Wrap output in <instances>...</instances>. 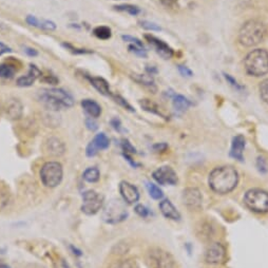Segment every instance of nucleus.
Wrapping results in <instances>:
<instances>
[{
    "label": "nucleus",
    "instance_id": "b1692460",
    "mask_svg": "<svg viewBox=\"0 0 268 268\" xmlns=\"http://www.w3.org/2000/svg\"><path fill=\"white\" fill-rule=\"evenodd\" d=\"M172 104H173L174 110L176 112H180V113L185 112L191 106V102L188 100V98L185 97L184 95H180V94L173 95Z\"/></svg>",
    "mask_w": 268,
    "mask_h": 268
},
{
    "label": "nucleus",
    "instance_id": "de8ad7c7",
    "mask_svg": "<svg viewBox=\"0 0 268 268\" xmlns=\"http://www.w3.org/2000/svg\"><path fill=\"white\" fill-rule=\"evenodd\" d=\"M158 2H160V4H163L165 7L167 8H177V2L175 0H157Z\"/></svg>",
    "mask_w": 268,
    "mask_h": 268
},
{
    "label": "nucleus",
    "instance_id": "412c9836",
    "mask_svg": "<svg viewBox=\"0 0 268 268\" xmlns=\"http://www.w3.org/2000/svg\"><path fill=\"white\" fill-rule=\"evenodd\" d=\"M159 210L162 212L163 216L169 220L172 221H180L181 214L177 211V209L174 207V205L169 200H163L158 205Z\"/></svg>",
    "mask_w": 268,
    "mask_h": 268
},
{
    "label": "nucleus",
    "instance_id": "39448f33",
    "mask_svg": "<svg viewBox=\"0 0 268 268\" xmlns=\"http://www.w3.org/2000/svg\"><path fill=\"white\" fill-rule=\"evenodd\" d=\"M128 218V210L124 202L113 199L106 204L103 211V221L107 224H119Z\"/></svg>",
    "mask_w": 268,
    "mask_h": 268
},
{
    "label": "nucleus",
    "instance_id": "aec40b11",
    "mask_svg": "<svg viewBox=\"0 0 268 268\" xmlns=\"http://www.w3.org/2000/svg\"><path fill=\"white\" fill-rule=\"evenodd\" d=\"M86 78L89 80L90 85L95 89V90L101 93L104 96H110L112 95V92L110 90L109 83L103 77H97V76H90L86 75Z\"/></svg>",
    "mask_w": 268,
    "mask_h": 268
},
{
    "label": "nucleus",
    "instance_id": "e433bc0d",
    "mask_svg": "<svg viewBox=\"0 0 268 268\" xmlns=\"http://www.w3.org/2000/svg\"><path fill=\"white\" fill-rule=\"evenodd\" d=\"M52 263L54 268H72L71 265L66 261V259L59 255L52 258Z\"/></svg>",
    "mask_w": 268,
    "mask_h": 268
},
{
    "label": "nucleus",
    "instance_id": "7ed1b4c3",
    "mask_svg": "<svg viewBox=\"0 0 268 268\" xmlns=\"http://www.w3.org/2000/svg\"><path fill=\"white\" fill-rule=\"evenodd\" d=\"M265 24L258 19L246 21L239 31V42L246 48H253L262 42L266 36Z\"/></svg>",
    "mask_w": 268,
    "mask_h": 268
},
{
    "label": "nucleus",
    "instance_id": "7c9ffc66",
    "mask_svg": "<svg viewBox=\"0 0 268 268\" xmlns=\"http://www.w3.org/2000/svg\"><path fill=\"white\" fill-rule=\"evenodd\" d=\"M109 268H139L136 261L133 259H126L112 263Z\"/></svg>",
    "mask_w": 268,
    "mask_h": 268
},
{
    "label": "nucleus",
    "instance_id": "c9c22d12",
    "mask_svg": "<svg viewBox=\"0 0 268 268\" xmlns=\"http://www.w3.org/2000/svg\"><path fill=\"white\" fill-rule=\"evenodd\" d=\"M259 93H260L261 100L268 105V78L262 80L259 85Z\"/></svg>",
    "mask_w": 268,
    "mask_h": 268
},
{
    "label": "nucleus",
    "instance_id": "f03ea898",
    "mask_svg": "<svg viewBox=\"0 0 268 268\" xmlns=\"http://www.w3.org/2000/svg\"><path fill=\"white\" fill-rule=\"evenodd\" d=\"M39 101L51 111H59L71 108L75 103L73 96L60 88L43 89L39 92Z\"/></svg>",
    "mask_w": 268,
    "mask_h": 268
},
{
    "label": "nucleus",
    "instance_id": "9b49d317",
    "mask_svg": "<svg viewBox=\"0 0 268 268\" xmlns=\"http://www.w3.org/2000/svg\"><path fill=\"white\" fill-rule=\"evenodd\" d=\"M110 146V139L104 132L97 133L93 139L89 142L86 148V155L88 157H93L97 155L101 150L108 149Z\"/></svg>",
    "mask_w": 268,
    "mask_h": 268
},
{
    "label": "nucleus",
    "instance_id": "f8f14e48",
    "mask_svg": "<svg viewBox=\"0 0 268 268\" xmlns=\"http://www.w3.org/2000/svg\"><path fill=\"white\" fill-rule=\"evenodd\" d=\"M152 177L159 185L174 186L177 183V174L171 167L162 166L152 173Z\"/></svg>",
    "mask_w": 268,
    "mask_h": 268
},
{
    "label": "nucleus",
    "instance_id": "f3484780",
    "mask_svg": "<svg viewBox=\"0 0 268 268\" xmlns=\"http://www.w3.org/2000/svg\"><path fill=\"white\" fill-rule=\"evenodd\" d=\"M4 111L6 116L10 120L13 121L19 120L23 113V106L19 100H17V98H11V100H8L6 102Z\"/></svg>",
    "mask_w": 268,
    "mask_h": 268
},
{
    "label": "nucleus",
    "instance_id": "5701e85b",
    "mask_svg": "<svg viewBox=\"0 0 268 268\" xmlns=\"http://www.w3.org/2000/svg\"><path fill=\"white\" fill-rule=\"evenodd\" d=\"M132 78L135 80L138 85L144 86L145 88L149 89V90L155 93L156 86H155V82H154L153 77L151 75H149V74H132Z\"/></svg>",
    "mask_w": 268,
    "mask_h": 268
},
{
    "label": "nucleus",
    "instance_id": "bb28decb",
    "mask_svg": "<svg viewBox=\"0 0 268 268\" xmlns=\"http://www.w3.org/2000/svg\"><path fill=\"white\" fill-rule=\"evenodd\" d=\"M101 172L96 167H89L83 173V178L88 183H96L100 181Z\"/></svg>",
    "mask_w": 268,
    "mask_h": 268
},
{
    "label": "nucleus",
    "instance_id": "49530a36",
    "mask_svg": "<svg viewBox=\"0 0 268 268\" xmlns=\"http://www.w3.org/2000/svg\"><path fill=\"white\" fill-rule=\"evenodd\" d=\"M85 124H86V127H87L89 130H90V131H95V130L98 129V124L96 123L95 119L90 118V116H89V118L86 119Z\"/></svg>",
    "mask_w": 268,
    "mask_h": 268
},
{
    "label": "nucleus",
    "instance_id": "ea45409f",
    "mask_svg": "<svg viewBox=\"0 0 268 268\" xmlns=\"http://www.w3.org/2000/svg\"><path fill=\"white\" fill-rule=\"evenodd\" d=\"M139 25L141 26L142 29H145L147 31H160L162 30V28L160 26L154 22H151V21H148V20H141L138 22Z\"/></svg>",
    "mask_w": 268,
    "mask_h": 268
},
{
    "label": "nucleus",
    "instance_id": "f704fd0d",
    "mask_svg": "<svg viewBox=\"0 0 268 268\" xmlns=\"http://www.w3.org/2000/svg\"><path fill=\"white\" fill-rule=\"evenodd\" d=\"M111 97L113 98V101H114L116 104H119L121 107H123L124 109H126V110H128V111H130V112H135V110L133 109V107H132L126 100H125L124 97H122L121 95L113 94V93H112Z\"/></svg>",
    "mask_w": 268,
    "mask_h": 268
},
{
    "label": "nucleus",
    "instance_id": "cd10ccee",
    "mask_svg": "<svg viewBox=\"0 0 268 268\" xmlns=\"http://www.w3.org/2000/svg\"><path fill=\"white\" fill-rule=\"evenodd\" d=\"M93 34H94V36L97 37L98 39L108 40L112 36V31L109 26L100 25V26H96V28L93 30Z\"/></svg>",
    "mask_w": 268,
    "mask_h": 268
},
{
    "label": "nucleus",
    "instance_id": "37998d69",
    "mask_svg": "<svg viewBox=\"0 0 268 268\" xmlns=\"http://www.w3.org/2000/svg\"><path fill=\"white\" fill-rule=\"evenodd\" d=\"M224 77H225V79H226V82H227L232 88H235L237 91H242L243 89H244V87H243L242 85H240V84L237 82V80H236L234 77H232L230 74L224 73Z\"/></svg>",
    "mask_w": 268,
    "mask_h": 268
},
{
    "label": "nucleus",
    "instance_id": "ddd939ff",
    "mask_svg": "<svg viewBox=\"0 0 268 268\" xmlns=\"http://www.w3.org/2000/svg\"><path fill=\"white\" fill-rule=\"evenodd\" d=\"M145 38L160 57L164 59H170L173 57L174 52L172 48L170 46H168L165 41H163L162 39H158L157 37L153 36V35L151 34H146Z\"/></svg>",
    "mask_w": 268,
    "mask_h": 268
},
{
    "label": "nucleus",
    "instance_id": "09e8293b",
    "mask_svg": "<svg viewBox=\"0 0 268 268\" xmlns=\"http://www.w3.org/2000/svg\"><path fill=\"white\" fill-rule=\"evenodd\" d=\"M110 124H111L112 128H113L114 130L118 131V132H123V131H124V128H123V126H122V122H121L120 119H118V118L112 119L111 122H110Z\"/></svg>",
    "mask_w": 268,
    "mask_h": 268
},
{
    "label": "nucleus",
    "instance_id": "c756f323",
    "mask_svg": "<svg viewBox=\"0 0 268 268\" xmlns=\"http://www.w3.org/2000/svg\"><path fill=\"white\" fill-rule=\"evenodd\" d=\"M62 47H64L66 50L72 53V54L75 55H85V54H92L93 51L89 50V49H84V48H76L73 44H71L69 42H62Z\"/></svg>",
    "mask_w": 268,
    "mask_h": 268
},
{
    "label": "nucleus",
    "instance_id": "473e14b6",
    "mask_svg": "<svg viewBox=\"0 0 268 268\" xmlns=\"http://www.w3.org/2000/svg\"><path fill=\"white\" fill-rule=\"evenodd\" d=\"M16 72V69L11 64H1L0 65V77L2 78H12Z\"/></svg>",
    "mask_w": 268,
    "mask_h": 268
},
{
    "label": "nucleus",
    "instance_id": "72a5a7b5",
    "mask_svg": "<svg viewBox=\"0 0 268 268\" xmlns=\"http://www.w3.org/2000/svg\"><path fill=\"white\" fill-rule=\"evenodd\" d=\"M39 79H40V82L48 84L50 86H56L59 83L58 77L55 74H53L52 72H49V71H47V72H44V73H41V76Z\"/></svg>",
    "mask_w": 268,
    "mask_h": 268
},
{
    "label": "nucleus",
    "instance_id": "4be33fe9",
    "mask_svg": "<svg viewBox=\"0 0 268 268\" xmlns=\"http://www.w3.org/2000/svg\"><path fill=\"white\" fill-rule=\"evenodd\" d=\"M80 105H82L83 109L90 118L97 119L102 115L101 105L94 100H91V98H85V100H83L82 103H80Z\"/></svg>",
    "mask_w": 268,
    "mask_h": 268
},
{
    "label": "nucleus",
    "instance_id": "1a4fd4ad",
    "mask_svg": "<svg viewBox=\"0 0 268 268\" xmlns=\"http://www.w3.org/2000/svg\"><path fill=\"white\" fill-rule=\"evenodd\" d=\"M105 196L95 190H88L83 193L82 211L87 216H94L103 208Z\"/></svg>",
    "mask_w": 268,
    "mask_h": 268
},
{
    "label": "nucleus",
    "instance_id": "423d86ee",
    "mask_svg": "<svg viewBox=\"0 0 268 268\" xmlns=\"http://www.w3.org/2000/svg\"><path fill=\"white\" fill-rule=\"evenodd\" d=\"M64 177V169L58 162H47L40 169V180L43 186L55 188Z\"/></svg>",
    "mask_w": 268,
    "mask_h": 268
},
{
    "label": "nucleus",
    "instance_id": "4468645a",
    "mask_svg": "<svg viewBox=\"0 0 268 268\" xmlns=\"http://www.w3.org/2000/svg\"><path fill=\"white\" fill-rule=\"evenodd\" d=\"M119 188H120V193L125 203L132 205L138 202L139 191L133 184L127 181H123L120 183Z\"/></svg>",
    "mask_w": 268,
    "mask_h": 268
},
{
    "label": "nucleus",
    "instance_id": "0eeeda50",
    "mask_svg": "<svg viewBox=\"0 0 268 268\" xmlns=\"http://www.w3.org/2000/svg\"><path fill=\"white\" fill-rule=\"evenodd\" d=\"M244 203L254 212L266 213L268 212V192L260 188L250 189L244 195Z\"/></svg>",
    "mask_w": 268,
    "mask_h": 268
},
{
    "label": "nucleus",
    "instance_id": "a878e982",
    "mask_svg": "<svg viewBox=\"0 0 268 268\" xmlns=\"http://www.w3.org/2000/svg\"><path fill=\"white\" fill-rule=\"evenodd\" d=\"M11 199V192L6 184L3 182H0V210L4 209L7 204L10 203Z\"/></svg>",
    "mask_w": 268,
    "mask_h": 268
},
{
    "label": "nucleus",
    "instance_id": "9d476101",
    "mask_svg": "<svg viewBox=\"0 0 268 268\" xmlns=\"http://www.w3.org/2000/svg\"><path fill=\"white\" fill-rule=\"evenodd\" d=\"M226 248L221 243H211L205 253V261L209 264H221L226 260Z\"/></svg>",
    "mask_w": 268,
    "mask_h": 268
},
{
    "label": "nucleus",
    "instance_id": "5fc2aeb1",
    "mask_svg": "<svg viewBox=\"0 0 268 268\" xmlns=\"http://www.w3.org/2000/svg\"><path fill=\"white\" fill-rule=\"evenodd\" d=\"M11 52H12V49L10 47L6 46L5 43L0 41V56L7 54V53H11Z\"/></svg>",
    "mask_w": 268,
    "mask_h": 268
},
{
    "label": "nucleus",
    "instance_id": "6ab92c4d",
    "mask_svg": "<svg viewBox=\"0 0 268 268\" xmlns=\"http://www.w3.org/2000/svg\"><path fill=\"white\" fill-rule=\"evenodd\" d=\"M44 150L52 156H61L66 152V146L59 138L52 136L46 140Z\"/></svg>",
    "mask_w": 268,
    "mask_h": 268
},
{
    "label": "nucleus",
    "instance_id": "393cba45",
    "mask_svg": "<svg viewBox=\"0 0 268 268\" xmlns=\"http://www.w3.org/2000/svg\"><path fill=\"white\" fill-rule=\"evenodd\" d=\"M139 106L145 111H147L149 113L158 115V116H160V118H165V115L162 112V110H160L158 105L155 104L154 102H152L151 100H148V98H144V100H140L139 101Z\"/></svg>",
    "mask_w": 268,
    "mask_h": 268
},
{
    "label": "nucleus",
    "instance_id": "58836bf2",
    "mask_svg": "<svg viewBox=\"0 0 268 268\" xmlns=\"http://www.w3.org/2000/svg\"><path fill=\"white\" fill-rule=\"evenodd\" d=\"M37 28L43 31H55L56 30V23L52 20H38Z\"/></svg>",
    "mask_w": 268,
    "mask_h": 268
},
{
    "label": "nucleus",
    "instance_id": "20e7f679",
    "mask_svg": "<svg viewBox=\"0 0 268 268\" xmlns=\"http://www.w3.org/2000/svg\"><path fill=\"white\" fill-rule=\"evenodd\" d=\"M244 69L249 76L262 77L268 73V51L255 49L244 58Z\"/></svg>",
    "mask_w": 268,
    "mask_h": 268
},
{
    "label": "nucleus",
    "instance_id": "4d7b16f0",
    "mask_svg": "<svg viewBox=\"0 0 268 268\" xmlns=\"http://www.w3.org/2000/svg\"><path fill=\"white\" fill-rule=\"evenodd\" d=\"M70 249H71V252H72V254L76 257H82L83 256V253H82V250H79L78 248L72 246V245H70Z\"/></svg>",
    "mask_w": 268,
    "mask_h": 268
},
{
    "label": "nucleus",
    "instance_id": "c85d7f7f",
    "mask_svg": "<svg viewBox=\"0 0 268 268\" xmlns=\"http://www.w3.org/2000/svg\"><path fill=\"white\" fill-rule=\"evenodd\" d=\"M114 10L119 12H124L128 13L131 16H136L140 13V8L137 5L134 4H129V3H124V4H119L114 6Z\"/></svg>",
    "mask_w": 268,
    "mask_h": 268
},
{
    "label": "nucleus",
    "instance_id": "c03bdc74",
    "mask_svg": "<svg viewBox=\"0 0 268 268\" xmlns=\"http://www.w3.org/2000/svg\"><path fill=\"white\" fill-rule=\"evenodd\" d=\"M123 40L126 41V42H129L130 44H134V46H138V47H141V48H145L144 43H142V41H140L138 38L136 37H133V36H130V35H123L122 36Z\"/></svg>",
    "mask_w": 268,
    "mask_h": 268
},
{
    "label": "nucleus",
    "instance_id": "6e6d98bb",
    "mask_svg": "<svg viewBox=\"0 0 268 268\" xmlns=\"http://www.w3.org/2000/svg\"><path fill=\"white\" fill-rule=\"evenodd\" d=\"M145 70H146L147 74H149V75H151V76L155 75V74L157 73V69H156V67H153V66H147Z\"/></svg>",
    "mask_w": 268,
    "mask_h": 268
},
{
    "label": "nucleus",
    "instance_id": "2eb2a0df",
    "mask_svg": "<svg viewBox=\"0 0 268 268\" xmlns=\"http://www.w3.org/2000/svg\"><path fill=\"white\" fill-rule=\"evenodd\" d=\"M183 202L189 208H200L202 205V194L198 188H186L183 191Z\"/></svg>",
    "mask_w": 268,
    "mask_h": 268
},
{
    "label": "nucleus",
    "instance_id": "2f4dec72",
    "mask_svg": "<svg viewBox=\"0 0 268 268\" xmlns=\"http://www.w3.org/2000/svg\"><path fill=\"white\" fill-rule=\"evenodd\" d=\"M147 190L149 192V195L152 198L153 200H162L164 193L162 189L159 188L158 186H156L153 183H147Z\"/></svg>",
    "mask_w": 268,
    "mask_h": 268
},
{
    "label": "nucleus",
    "instance_id": "3c124183",
    "mask_svg": "<svg viewBox=\"0 0 268 268\" xmlns=\"http://www.w3.org/2000/svg\"><path fill=\"white\" fill-rule=\"evenodd\" d=\"M38 18H36L34 15H28L25 18V21L28 22L29 25L31 26H34V28H37V24H38Z\"/></svg>",
    "mask_w": 268,
    "mask_h": 268
},
{
    "label": "nucleus",
    "instance_id": "a19ab883",
    "mask_svg": "<svg viewBox=\"0 0 268 268\" xmlns=\"http://www.w3.org/2000/svg\"><path fill=\"white\" fill-rule=\"evenodd\" d=\"M129 51L134 53V54L139 56V57H142V58H146L148 56L147 50L145 48H141V47H138V46H134V44H129Z\"/></svg>",
    "mask_w": 268,
    "mask_h": 268
},
{
    "label": "nucleus",
    "instance_id": "bf43d9fd",
    "mask_svg": "<svg viewBox=\"0 0 268 268\" xmlns=\"http://www.w3.org/2000/svg\"><path fill=\"white\" fill-rule=\"evenodd\" d=\"M1 110H2V106H1V104H0V113H1Z\"/></svg>",
    "mask_w": 268,
    "mask_h": 268
},
{
    "label": "nucleus",
    "instance_id": "a211bd4d",
    "mask_svg": "<svg viewBox=\"0 0 268 268\" xmlns=\"http://www.w3.org/2000/svg\"><path fill=\"white\" fill-rule=\"evenodd\" d=\"M246 145V140L243 135H236L234 138H232L231 142V148H230V156L234 157L235 159H238L239 162H243L244 156V149Z\"/></svg>",
    "mask_w": 268,
    "mask_h": 268
},
{
    "label": "nucleus",
    "instance_id": "8fccbe9b",
    "mask_svg": "<svg viewBox=\"0 0 268 268\" xmlns=\"http://www.w3.org/2000/svg\"><path fill=\"white\" fill-rule=\"evenodd\" d=\"M178 71H180V73L183 76H186V77H191L193 75L192 71L188 67H186V66L180 65V66H178Z\"/></svg>",
    "mask_w": 268,
    "mask_h": 268
},
{
    "label": "nucleus",
    "instance_id": "a18cd8bd",
    "mask_svg": "<svg viewBox=\"0 0 268 268\" xmlns=\"http://www.w3.org/2000/svg\"><path fill=\"white\" fill-rule=\"evenodd\" d=\"M134 210H135L136 214H137V216H139L140 218H148L149 214H150L149 209L146 206H144V205H141V204L136 205L135 208H134Z\"/></svg>",
    "mask_w": 268,
    "mask_h": 268
},
{
    "label": "nucleus",
    "instance_id": "f257e3e1",
    "mask_svg": "<svg viewBox=\"0 0 268 268\" xmlns=\"http://www.w3.org/2000/svg\"><path fill=\"white\" fill-rule=\"evenodd\" d=\"M239 183V173L232 166L214 168L209 174L210 188L219 194H226L234 190Z\"/></svg>",
    "mask_w": 268,
    "mask_h": 268
},
{
    "label": "nucleus",
    "instance_id": "864d4df0",
    "mask_svg": "<svg viewBox=\"0 0 268 268\" xmlns=\"http://www.w3.org/2000/svg\"><path fill=\"white\" fill-rule=\"evenodd\" d=\"M168 148V145L166 142H158V144L153 145L152 149L155 151V152H163V151H166Z\"/></svg>",
    "mask_w": 268,
    "mask_h": 268
},
{
    "label": "nucleus",
    "instance_id": "6e6552de",
    "mask_svg": "<svg viewBox=\"0 0 268 268\" xmlns=\"http://www.w3.org/2000/svg\"><path fill=\"white\" fill-rule=\"evenodd\" d=\"M147 260L150 268H178L172 255L160 248H151Z\"/></svg>",
    "mask_w": 268,
    "mask_h": 268
},
{
    "label": "nucleus",
    "instance_id": "603ef678",
    "mask_svg": "<svg viewBox=\"0 0 268 268\" xmlns=\"http://www.w3.org/2000/svg\"><path fill=\"white\" fill-rule=\"evenodd\" d=\"M23 52L30 57H36L38 55V51L31 47H23Z\"/></svg>",
    "mask_w": 268,
    "mask_h": 268
},
{
    "label": "nucleus",
    "instance_id": "4c0bfd02",
    "mask_svg": "<svg viewBox=\"0 0 268 268\" xmlns=\"http://www.w3.org/2000/svg\"><path fill=\"white\" fill-rule=\"evenodd\" d=\"M257 168L261 173L268 172V159L264 155H259L257 157Z\"/></svg>",
    "mask_w": 268,
    "mask_h": 268
},
{
    "label": "nucleus",
    "instance_id": "79ce46f5",
    "mask_svg": "<svg viewBox=\"0 0 268 268\" xmlns=\"http://www.w3.org/2000/svg\"><path fill=\"white\" fill-rule=\"evenodd\" d=\"M122 148H123L124 153H127V154L136 153V149L134 148V147L132 146L131 142H130L128 139H126V138L122 140Z\"/></svg>",
    "mask_w": 268,
    "mask_h": 268
},
{
    "label": "nucleus",
    "instance_id": "13d9d810",
    "mask_svg": "<svg viewBox=\"0 0 268 268\" xmlns=\"http://www.w3.org/2000/svg\"><path fill=\"white\" fill-rule=\"evenodd\" d=\"M0 268H10V266H8L7 264H5V263H3V262L0 261Z\"/></svg>",
    "mask_w": 268,
    "mask_h": 268
},
{
    "label": "nucleus",
    "instance_id": "dca6fc26",
    "mask_svg": "<svg viewBox=\"0 0 268 268\" xmlns=\"http://www.w3.org/2000/svg\"><path fill=\"white\" fill-rule=\"evenodd\" d=\"M41 73L42 72L38 69L37 66L31 64L28 73L23 76H20L18 79H17L16 84H17V86L21 87V88L31 87L35 82H36V79L40 78Z\"/></svg>",
    "mask_w": 268,
    "mask_h": 268
}]
</instances>
